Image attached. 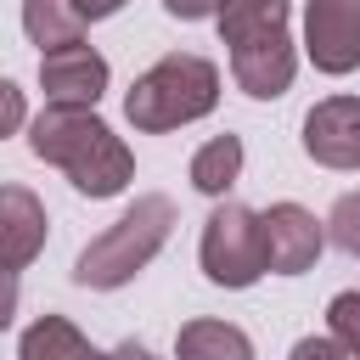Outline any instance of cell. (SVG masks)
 Instances as JSON below:
<instances>
[{
    "label": "cell",
    "instance_id": "11",
    "mask_svg": "<svg viewBox=\"0 0 360 360\" xmlns=\"http://www.w3.org/2000/svg\"><path fill=\"white\" fill-rule=\"evenodd\" d=\"M17 360H101V349L68 315H34L17 338Z\"/></svg>",
    "mask_w": 360,
    "mask_h": 360
},
{
    "label": "cell",
    "instance_id": "8",
    "mask_svg": "<svg viewBox=\"0 0 360 360\" xmlns=\"http://www.w3.org/2000/svg\"><path fill=\"white\" fill-rule=\"evenodd\" d=\"M231 79H236V90L253 96V101H276V96H287L292 79H298V45H292V34L281 28V34L231 45Z\"/></svg>",
    "mask_w": 360,
    "mask_h": 360
},
{
    "label": "cell",
    "instance_id": "14",
    "mask_svg": "<svg viewBox=\"0 0 360 360\" xmlns=\"http://www.w3.org/2000/svg\"><path fill=\"white\" fill-rule=\"evenodd\" d=\"M242 163H248V152H242V135H214V141H202L197 152H191V191H202V197H225L236 180H242Z\"/></svg>",
    "mask_w": 360,
    "mask_h": 360
},
{
    "label": "cell",
    "instance_id": "2",
    "mask_svg": "<svg viewBox=\"0 0 360 360\" xmlns=\"http://www.w3.org/2000/svg\"><path fill=\"white\" fill-rule=\"evenodd\" d=\"M174 236V202L163 191H146L135 197L101 236L84 242V253L73 259V281L90 287V292H112V287H129Z\"/></svg>",
    "mask_w": 360,
    "mask_h": 360
},
{
    "label": "cell",
    "instance_id": "4",
    "mask_svg": "<svg viewBox=\"0 0 360 360\" xmlns=\"http://www.w3.org/2000/svg\"><path fill=\"white\" fill-rule=\"evenodd\" d=\"M197 259H202V276L214 287H253L264 276V242H259V214L248 202H231L219 197L214 214L202 219V242H197Z\"/></svg>",
    "mask_w": 360,
    "mask_h": 360
},
{
    "label": "cell",
    "instance_id": "1",
    "mask_svg": "<svg viewBox=\"0 0 360 360\" xmlns=\"http://www.w3.org/2000/svg\"><path fill=\"white\" fill-rule=\"evenodd\" d=\"M28 152L39 163H56L73 180V191L90 202H107V197L129 191V180H135V152L112 135V124L96 107L45 101L28 118Z\"/></svg>",
    "mask_w": 360,
    "mask_h": 360
},
{
    "label": "cell",
    "instance_id": "3",
    "mask_svg": "<svg viewBox=\"0 0 360 360\" xmlns=\"http://www.w3.org/2000/svg\"><path fill=\"white\" fill-rule=\"evenodd\" d=\"M219 107V68L197 51H169L146 73H135L124 96V118L141 135H169L180 124H197Z\"/></svg>",
    "mask_w": 360,
    "mask_h": 360
},
{
    "label": "cell",
    "instance_id": "19",
    "mask_svg": "<svg viewBox=\"0 0 360 360\" xmlns=\"http://www.w3.org/2000/svg\"><path fill=\"white\" fill-rule=\"evenodd\" d=\"M287 360H354V354H349L338 338H326V332H309V338H298V343H292V354H287Z\"/></svg>",
    "mask_w": 360,
    "mask_h": 360
},
{
    "label": "cell",
    "instance_id": "20",
    "mask_svg": "<svg viewBox=\"0 0 360 360\" xmlns=\"http://www.w3.org/2000/svg\"><path fill=\"white\" fill-rule=\"evenodd\" d=\"M163 11H169V17H180V22H202V17H214V11H219V0H163Z\"/></svg>",
    "mask_w": 360,
    "mask_h": 360
},
{
    "label": "cell",
    "instance_id": "12",
    "mask_svg": "<svg viewBox=\"0 0 360 360\" xmlns=\"http://www.w3.org/2000/svg\"><path fill=\"white\" fill-rule=\"evenodd\" d=\"M287 22H292V0H219L214 11L219 45H248V39L281 34Z\"/></svg>",
    "mask_w": 360,
    "mask_h": 360
},
{
    "label": "cell",
    "instance_id": "22",
    "mask_svg": "<svg viewBox=\"0 0 360 360\" xmlns=\"http://www.w3.org/2000/svg\"><path fill=\"white\" fill-rule=\"evenodd\" d=\"M68 6H73V11L84 17V22H101V17H118V11L129 6V0H68Z\"/></svg>",
    "mask_w": 360,
    "mask_h": 360
},
{
    "label": "cell",
    "instance_id": "5",
    "mask_svg": "<svg viewBox=\"0 0 360 360\" xmlns=\"http://www.w3.org/2000/svg\"><path fill=\"white\" fill-rule=\"evenodd\" d=\"M259 242H264V276H304L326 253V225L304 202H270L259 214Z\"/></svg>",
    "mask_w": 360,
    "mask_h": 360
},
{
    "label": "cell",
    "instance_id": "15",
    "mask_svg": "<svg viewBox=\"0 0 360 360\" xmlns=\"http://www.w3.org/2000/svg\"><path fill=\"white\" fill-rule=\"evenodd\" d=\"M22 34L28 45L45 51H62V45H79L84 39V17L68 6V0H22Z\"/></svg>",
    "mask_w": 360,
    "mask_h": 360
},
{
    "label": "cell",
    "instance_id": "9",
    "mask_svg": "<svg viewBox=\"0 0 360 360\" xmlns=\"http://www.w3.org/2000/svg\"><path fill=\"white\" fill-rule=\"evenodd\" d=\"M107 79H112L107 56H101L96 45H84V39L39 56V90H45V101H62V107H96V101L107 96Z\"/></svg>",
    "mask_w": 360,
    "mask_h": 360
},
{
    "label": "cell",
    "instance_id": "23",
    "mask_svg": "<svg viewBox=\"0 0 360 360\" xmlns=\"http://www.w3.org/2000/svg\"><path fill=\"white\" fill-rule=\"evenodd\" d=\"M101 360H158V354H152L146 343H135V338H129V343H118V349H112V354H101Z\"/></svg>",
    "mask_w": 360,
    "mask_h": 360
},
{
    "label": "cell",
    "instance_id": "6",
    "mask_svg": "<svg viewBox=\"0 0 360 360\" xmlns=\"http://www.w3.org/2000/svg\"><path fill=\"white\" fill-rule=\"evenodd\" d=\"M304 56L326 79L360 68V0H309L304 6Z\"/></svg>",
    "mask_w": 360,
    "mask_h": 360
},
{
    "label": "cell",
    "instance_id": "17",
    "mask_svg": "<svg viewBox=\"0 0 360 360\" xmlns=\"http://www.w3.org/2000/svg\"><path fill=\"white\" fill-rule=\"evenodd\" d=\"M332 242L343 253H360V197L354 191L338 197V208H332Z\"/></svg>",
    "mask_w": 360,
    "mask_h": 360
},
{
    "label": "cell",
    "instance_id": "16",
    "mask_svg": "<svg viewBox=\"0 0 360 360\" xmlns=\"http://www.w3.org/2000/svg\"><path fill=\"white\" fill-rule=\"evenodd\" d=\"M326 338H338L349 354H360V292L354 287L326 304Z\"/></svg>",
    "mask_w": 360,
    "mask_h": 360
},
{
    "label": "cell",
    "instance_id": "10",
    "mask_svg": "<svg viewBox=\"0 0 360 360\" xmlns=\"http://www.w3.org/2000/svg\"><path fill=\"white\" fill-rule=\"evenodd\" d=\"M51 219L28 186H0V270H28L45 253Z\"/></svg>",
    "mask_w": 360,
    "mask_h": 360
},
{
    "label": "cell",
    "instance_id": "7",
    "mask_svg": "<svg viewBox=\"0 0 360 360\" xmlns=\"http://www.w3.org/2000/svg\"><path fill=\"white\" fill-rule=\"evenodd\" d=\"M304 152H309V163H321L332 174H354L360 169V101L349 90L309 107V118H304Z\"/></svg>",
    "mask_w": 360,
    "mask_h": 360
},
{
    "label": "cell",
    "instance_id": "13",
    "mask_svg": "<svg viewBox=\"0 0 360 360\" xmlns=\"http://www.w3.org/2000/svg\"><path fill=\"white\" fill-rule=\"evenodd\" d=\"M174 360H253V338L236 321H186L174 332Z\"/></svg>",
    "mask_w": 360,
    "mask_h": 360
},
{
    "label": "cell",
    "instance_id": "21",
    "mask_svg": "<svg viewBox=\"0 0 360 360\" xmlns=\"http://www.w3.org/2000/svg\"><path fill=\"white\" fill-rule=\"evenodd\" d=\"M17 298H22V287H17V270H0V332L17 321Z\"/></svg>",
    "mask_w": 360,
    "mask_h": 360
},
{
    "label": "cell",
    "instance_id": "18",
    "mask_svg": "<svg viewBox=\"0 0 360 360\" xmlns=\"http://www.w3.org/2000/svg\"><path fill=\"white\" fill-rule=\"evenodd\" d=\"M22 124H28V96H22L11 79H0V141L17 135Z\"/></svg>",
    "mask_w": 360,
    "mask_h": 360
}]
</instances>
